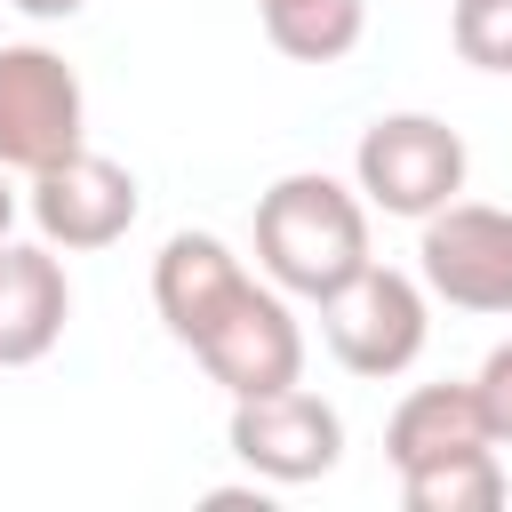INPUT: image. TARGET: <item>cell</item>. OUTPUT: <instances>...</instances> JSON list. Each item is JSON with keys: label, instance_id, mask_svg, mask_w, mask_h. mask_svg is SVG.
Returning <instances> with one entry per match:
<instances>
[{"label": "cell", "instance_id": "14", "mask_svg": "<svg viewBox=\"0 0 512 512\" xmlns=\"http://www.w3.org/2000/svg\"><path fill=\"white\" fill-rule=\"evenodd\" d=\"M448 40L472 72H512V0H456Z\"/></svg>", "mask_w": 512, "mask_h": 512}, {"label": "cell", "instance_id": "2", "mask_svg": "<svg viewBox=\"0 0 512 512\" xmlns=\"http://www.w3.org/2000/svg\"><path fill=\"white\" fill-rule=\"evenodd\" d=\"M352 176L360 192L384 208V216H432L464 192V136L432 112H384L360 128V152H352Z\"/></svg>", "mask_w": 512, "mask_h": 512}, {"label": "cell", "instance_id": "4", "mask_svg": "<svg viewBox=\"0 0 512 512\" xmlns=\"http://www.w3.org/2000/svg\"><path fill=\"white\" fill-rule=\"evenodd\" d=\"M80 128H88L80 72L56 48H40V40L0 48V168L40 176L64 152H80Z\"/></svg>", "mask_w": 512, "mask_h": 512}, {"label": "cell", "instance_id": "6", "mask_svg": "<svg viewBox=\"0 0 512 512\" xmlns=\"http://www.w3.org/2000/svg\"><path fill=\"white\" fill-rule=\"evenodd\" d=\"M232 456L256 472V480H320L336 472L344 456V416L304 392V384H280V392H256V400H232Z\"/></svg>", "mask_w": 512, "mask_h": 512}, {"label": "cell", "instance_id": "16", "mask_svg": "<svg viewBox=\"0 0 512 512\" xmlns=\"http://www.w3.org/2000/svg\"><path fill=\"white\" fill-rule=\"evenodd\" d=\"M8 8H24L32 24H64V16H80L88 0H8Z\"/></svg>", "mask_w": 512, "mask_h": 512}, {"label": "cell", "instance_id": "8", "mask_svg": "<svg viewBox=\"0 0 512 512\" xmlns=\"http://www.w3.org/2000/svg\"><path fill=\"white\" fill-rule=\"evenodd\" d=\"M136 208H144L136 176L120 160L88 152V144L32 176V224H40L48 248H112V240H128Z\"/></svg>", "mask_w": 512, "mask_h": 512}, {"label": "cell", "instance_id": "13", "mask_svg": "<svg viewBox=\"0 0 512 512\" xmlns=\"http://www.w3.org/2000/svg\"><path fill=\"white\" fill-rule=\"evenodd\" d=\"M400 496H408V512H496L504 504L496 448H464V456L416 464V472H400Z\"/></svg>", "mask_w": 512, "mask_h": 512}, {"label": "cell", "instance_id": "18", "mask_svg": "<svg viewBox=\"0 0 512 512\" xmlns=\"http://www.w3.org/2000/svg\"><path fill=\"white\" fill-rule=\"evenodd\" d=\"M256 8H272V0H256Z\"/></svg>", "mask_w": 512, "mask_h": 512}, {"label": "cell", "instance_id": "5", "mask_svg": "<svg viewBox=\"0 0 512 512\" xmlns=\"http://www.w3.org/2000/svg\"><path fill=\"white\" fill-rule=\"evenodd\" d=\"M416 272L456 312H512V208H488V200L432 208L416 240Z\"/></svg>", "mask_w": 512, "mask_h": 512}, {"label": "cell", "instance_id": "1", "mask_svg": "<svg viewBox=\"0 0 512 512\" xmlns=\"http://www.w3.org/2000/svg\"><path fill=\"white\" fill-rule=\"evenodd\" d=\"M256 264L272 272V288L320 304L328 288H344L368 264V208L336 176L296 168L256 200Z\"/></svg>", "mask_w": 512, "mask_h": 512}, {"label": "cell", "instance_id": "3", "mask_svg": "<svg viewBox=\"0 0 512 512\" xmlns=\"http://www.w3.org/2000/svg\"><path fill=\"white\" fill-rule=\"evenodd\" d=\"M320 336H328V352H336L352 376H400V368L424 352L432 312H424V288H416L408 272H392V264L368 256L344 288L320 296Z\"/></svg>", "mask_w": 512, "mask_h": 512}, {"label": "cell", "instance_id": "17", "mask_svg": "<svg viewBox=\"0 0 512 512\" xmlns=\"http://www.w3.org/2000/svg\"><path fill=\"white\" fill-rule=\"evenodd\" d=\"M8 216H16V192L0 184V240H8Z\"/></svg>", "mask_w": 512, "mask_h": 512}, {"label": "cell", "instance_id": "7", "mask_svg": "<svg viewBox=\"0 0 512 512\" xmlns=\"http://www.w3.org/2000/svg\"><path fill=\"white\" fill-rule=\"evenodd\" d=\"M192 360L232 392V400H256V392H280V384H304V328L296 312L272 296V288H240V304L192 344Z\"/></svg>", "mask_w": 512, "mask_h": 512}, {"label": "cell", "instance_id": "12", "mask_svg": "<svg viewBox=\"0 0 512 512\" xmlns=\"http://www.w3.org/2000/svg\"><path fill=\"white\" fill-rule=\"evenodd\" d=\"M264 32H272V48L296 56V64H336V56L360 48L368 0H272V8H264Z\"/></svg>", "mask_w": 512, "mask_h": 512}, {"label": "cell", "instance_id": "11", "mask_svg": "<svg viewBox=\"0 0 512 512\" xmlns=\"http://www.w3.org/2000/svg\"><path fill=\"white\" fill-rule=\"evenodd\" d=\"M464 448H496L488 408H480L472 384H416L384 424L392 472H416V464H440V456H464Z\"/></svg>", "mask_w": 512, "mask_h": 512}, {"label": "cell", "instance_id": "10", "mask_svg": "<svg viewBox=\"0 0 512 512\" xmlns=\"http://www.w3.org/2000/svg\"><path fill=\"white\" fill-rule=\"evenodd\" d=\"M72 320V280L48 248H16L0 240V368H32L56 352Z\"/></svg>", "mask_w": 512, "mask_h": 512}, {"label": "cell", "instance_id": "15", "mask_svg": "<svg viewBox=\"0 0 512 512\" xmlns=\"http://www.w3.org/2000/svg\"><path fill=\"white\" fill-rule=\"evenodd\" d=\"M472 392H480V408H488V432H496V440H512V344H496V352L480 360Z\"/></svg>", "mask_w": 512, "mask_h": 512}, {"label": "cell", "instance_id": "9", "mask_svg": "<svg viewBox=\"0 0 512 512\" xmlns=\"http://www.w3.org/2000/svg\"><path fill=\"white\" fill-rule=\"evenodd\" d=\"M248 288V264L216 240V232H176L160 256H152V304L168 320L176 344H200Z\"/></svg>", "mask_w": 512, "mask_h": 512}]
</instances>
